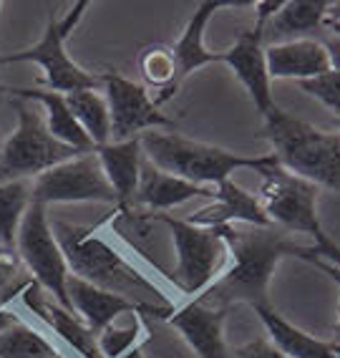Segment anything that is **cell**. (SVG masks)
Wrapping results in <instances>:
<instances>
[{"instance_id": "6da1fadb", "label": "cell", "mask_w": 340, "mask_h": 358, "mask_svg": "<svg viewBox=\"0 0 340 358\" xmlns=\"http://www.w3.org/2000/svg\"><path fill=\"white\" fill-rule=\"evenodd\" d=\"M227 245V268L202 295V301L230 310L235 303H247L252 308L269 306V280L275 275L277 262L283 257H297L315 265V248L295 243L290 232L280 227H250V224H225L217 227Z\"/></svg>"}, {"instance_id": "7a4b0ae2", "label": "cell", "mask_w": 340, "mask_h": 358, "mask_svg": "<svg viewBox=\"0 0 340 358\" xmlns=\"http://www.w3.org/2000/svg\"><path fill=\"white\" fill-rule=\"evenodd\" d=\"M51 230L64 250L71 275L114 293L124 301L134 303L142 315L169 318L174 313V303L161 293L154 280L134 268L124 255H119L114 245L96 235V227H78L64 220H51Z\"/></svg>"}, {"instance_id": "3957f363", "label": "cell", "mask_w": 340, "mask_h": 358, "mask_svg": "<svg viewBox=\"0 0 340 358\" xmlns=\"http://www.w3.org/2000/svg\"><path fill=\"white\" fill-rule=\"evenodd\" d=\"M263 119V136L285 172L340 192V134L323 131L280 106H272Z\"/></svg>"}, {"instance_id": "277c9868", "label": "cell", "mask_w": 340, "mask_h": 358, "mask_svg": "<svg viewBox=\"0 0 340 358\" xmlns=\"http://www.w3.org/2000/svg\"><path fill=\"white\" fill-rule=\"evenodd\" d=\"M139 139H142L144 159L149 164L199 187H217L237 169H255L257 174H263L265 169L277 164L272 154L244 157L205 141L186 139L177 131H147Z\"/></svg>"}, {"instance_id": "5b68a950", "label": "cell", "mask_w": 340, "mask_h": 358, "mask_svg": "<svg viewBox=\"0 0 340 358\" xmlns=\"http://www.w3.org/2000/svg\"><path fill=\"white\" fill-rule=\"evenodd\" d=\"M10 103L18 116V124H15L13 134L0 144V185L15 182V179L38 177L53 166L84 154L58 141L45 127L43 114L31 101L13 99Z\"/></svg>"}, {"instance_id": "8992f818", "label": "cell", "mask_w": 340, "mask_h": 358, "mask_svg": "<svg viewBox=\"0 0 340 358\" xmlns=\"http://www.w3.org/2000/svg\"><path fill=\"white\" fill-rule=\"evenodd\" d=\"M89 6H91L89 0H78L64 18L48 20V26H45L38 43H33L26 51L0 56V64H26V61L38 64L40 69H43L40 81L48 86V91H58V94H73V91H86V89H98V86H103L101 76L81 69V66L66 53V41H68V36L73 33V28L81 23V18H84V13L89 10Z\"/></svg>"}, {"instance_id": "52a82bcc", "label": "cell", "mask_w": 340, "mask_h": 358, "mask_svg": "<svg viewBox=\"0 0 340 358\" xmlns=\"http://www.w3.org/2000/svg\"><path fill=\"white\" fill-rule=\"evenodd\" d=\"M172 232V243L177 250V268L172 273L174 288L182 295H202L227 265V245L219 237L217 227H197L186 220L172 215H154Z\"/></svg>"}, {"instance_id": "ba28073f", "label": "cell", "mask_w": 340, "mask_h": 358, "mask_svg": "<svg viewBox=\"0 0 340 358\" xmlns=\"http://www.w3.org/2000/svg\"><path fill=\"white\" fill-rule=\"evenodd\" d=\"M15 252H18L23 268L31 273L33 280L38 282L58 306L71 310L68 293H66V282H68L71 270H68L64 250L51 230V217L45 212V205H40L36 199H31L26 215L20 220Z\"/></svg>"}, {"instance_id": "9c48e42d", "label": "cell", "mask_w": 340, "mask_h": 358, "mask_svg": "<svg viewBox=\"0 0 340 358\" xmlns=\"http://www.w3.org/2000/svg\"><path fill=\"white\" fill-rule=\"evenodd\" d=\"M257 199L267 220L280 230L313 235V240L323 232L320 217H318V187L285 172L280 164L263 172Z\"/></svg>"}, {"instance_id": "30bf717a", "label": "cell", "mask_w": 340, "mask_h": 358, "mask_svg": "<svg viewBox=\"0 0 340 358\" xmlns=\"http://www.w3.org/2000/svg\"><path fill=\"white\" fill-rule=\"evenodd\" d=\"M31 199L40 205H61V202H103L116 207V194L103 174L96 152H84L38 174L33 182Z\"/></svg>"}, {"instance_id": "8fae6325", "label": "cell", "mask_w": 340, "mask_h": 358, "mask_svg": "<svg viewBox=\"0 0 340 358\" xmlns=\"http://www.w3.org/2000/svg\"><path fill=\"white\" fill-rule=\"evenodd\" d=\"M103 81V99L109 106L111 119V139L114 141H128L147 131H159L169 129L172 131L177 124L154 103L149 96L147 86L121 76L119 71H106L101 73Z\"/></svg>"}, {"instance_id": "7c38bea8", "label": "cell", "mask_w": 340, "mask_h": 358, "mask_svg": "<svg viewBox=\"0 0 340 358\" xmlns=\"http://www.w3.org/2000/svg\"><path fill=\"white\" fill-rule=\"evenodd\" d=\"M227 308L194 298L182 308H174L169 315V326L177 328L186 345L197 358H230V348L225 341Z\"/></svg>"}, {"instance_id": "4fadbf2b", "label": "cell", "mask_w": 340, "mask_h": 358, "mask_svg": "<svg viewBox=\"0 0 340 358\" xmlns=\"http://www.w3.org/2000/svg\"><path fill=\"white\" fill-rule=\"evenodd\" d=\"M219 61L230 66L232 73L239 78L260 114H267L272 106H277L272 99V78H269L267 64H265L263 28L255 26L239 33L235 45H230L225 53H219Z\"/></svg>"}, {"instance_id": "5bb4252c", "label": "cell", "mask_w": 340, "mask_h": 358, "mask_svg": "<svg viewBox=\"0 0 340 358\" xmlns=\"http://www.w3.org/2000/svg\"><path fill=\"white\" fill-rule=\"evenodd\" d=\"M20 301L26 303L28 310L38 315L45 326L51 328L58 338L64 341L68 348H73L81 358H103L101 351H98L96 333L91 331L73 310H66L64 306H58L33 278L20 293Z\"/></svg>"}, {"instance_id": "9a60e30c", "label": "cell", "mask_w": 340, "mask_h": 358, "mask_svg": "<svg viewBox=\"0 0 340 358\" xmlns=\"http://www.w3.org/2000/svg\"><path fill=\"white\" fill-rule=\"evenodd\" d=\"M197 227H225V224H250V227H272L257 194H250L232 179L214 187L212 205L202 207L186 217Z\"/></svg>"}, {"instance_id": "2e32d148", "label": "cell", "mask_w": 340, "mask_h": 358, "mask_svg": "<svg viewBox=\"0 0 340 358\" xmlns=\"http://www.w3.org/2000/svg\"><path fill=\"white\" fill-rule=\"evenodd\" d=\"M265 64H267L269 78H293L297 83L333 71L325 45L315 38L265 45Z\"/></svg>"}, {"instance_id": "e0dca14e", "label": "cell", "mask_w": 340, "mask_h": 358, "mask_svg": "<svg viewBox=\"0 0 340 358\" xmlns=\"http://www.w3.org/2000/svg\"><path fill=\"white\" fill-rule=\"evenodd\" d=\"M214 187H199L186 182L182 177H174L156 169L144 159L142 177H139V189H136L134 207L149 212V215H161L169 207H177L182 202H189L194 197H212Z\"/></svg>"}, {"instance_id": "ac0fdd59", "label": "cell", "mask_w": 340, "mask_h": 358, "mask_svg": "<svg viewBox=\"0 0 340 358\" xmlns=\"http://www.w3.org/2000/svg\"><path fill=\"white\" fill-rule=\"evenodd\" d=\"M96 157L116 194V207H121V210L124 207H134L144 164L142 139L136 136V139L128 141H109V144L96 149Z\"/></svg>"}, {"instance_id": "d6986e66", "label": "cell", "mask_w": 340, "mask_h": 358, "mask_svg": "<svg viewBox=\"0 0 340 358\" xmlns=\"http://www.w3.org/2000/svg\"><path fill=\"white\" fill-rule=\"evenodd\" d=\"M225 6H230V3H219V0H205V3H199L194 15L189 18V23H186V28L182 31L179 41L172 45L174 71H177L174 83H177V89H179L182 81H184L189 73H194V71L202 69V66L217 64L219 61V53L207 51L205 31H207V23L212 20V15Z\"/></svg>"}, {"instance_id": "ffe728a7", "label": "cell", "mask_w": 340, "mask_h": 358, "mask_svg": "<svg viewBox=\"0 0 340 358\" xmlns=\"http://www.w3.org/2000/svg\"><path fill=\"white\" fill-rule=\"evenodd\" d=\"M66 293H68L71 310L84 320L96 336L106 326H111L119 315L139 313V308H136L134 303L124 301V298H119V295H114V293H106V290L96 288V285H91V282L81 280V278H76V275H68Z\"/></svg>"}, {"instance_id": "44dd1931", "label": "cell", "mask_w": 340, "mask_h": 358, "mask_svg": "<svg viewBox=\"0 0 340 358\" xmlns=\"http://www.w3.org/2000/svg\"><path fill=\"white\" fill-rule=\"evenodd\" d=\"M327 10H330L327 0H285L283 8L263 28L265 45L305 38L308 33H315L318 28H323Z\"/></svg>"}, {"instance_id": "7402d4cb", "label": "cell", "mask_w": 340, "mask_h": 358, "mask_svg": "<svg viewBox=\"0 0 340 358\" xmlns=\"http://www.w3.org/2000/svg\"><path fill=\"white\" fill-rule=\"evenodd\" d=\"M13 99H26V101H36L43 106V119L45 127L56 136L58 141H64L66 147H73L78 152H96L94 141L86 136V131L78 127V122L73 119L68 103H66V94L48 89H6Z\"/></svg>"}, {"instance_id": "603a6c76", "label": "cell", "mask_w": 340, "mask_h": 358, "mask_svg": "<svg viewBox=\"0 0 340 358\" xmlns=\"http://www.w3.org/2000/svg\"><path fill=\"white\" fill-rule=\"evenodd\" d=\"M255 313L263 320L265 331L269 336V343L275 345L277 351H283L288 358H338L333 353V345L327 341L315 338L308 331L293 326L272 306L255 308Z\"/></svg>"}, {"instance_id": "cb8c5ba5", "label": "cell", "mask_w": 340, "mask_h": 358, "mask_svg": "<svg viewBox=\"0 0 340 358\" xmlns=\"http://www.w3.org/2000/svg\"><path fill=\"white\" fill-rule=\"evenodd\" d=\"M66 103H68V109H71L78 127L84 129L86 136L94 141V147L98 149L103 144H109L111 119L103 94H98L96 89L73 91V94H66Z\"/></svg>"}, {"instance_id": "d4e9b609", "label": "cell", "mask_w": 340, "mask_h": 358, "mask_svg": "<svg viewBox=\"0 0 340 358\" xmlns=\"http://www.w3.org/2000/svg\"><path fill=\"white\" fill-rule=\"evenodd\" d=\"M139 71H142L147 89L159 91V96L154 99L156 106L167 103L177 94V83H174L177 71H174L172 48H167V45H149V48H144L142 56H139Z\"/></svg>"}, {"instance_id": "484cf974", "label": "cell", "mask_w": 340, "mask_h": 358, "mask_svg": "<svg viewBox=\"0 0 340 358\" xmlns=\"http://www.w3.org/2000/svg\"><path fill=\"white\" fill-rule=\"evenodd\" d=\"M31 189L33 185L28 179L0 185V245L6 248H15L20 220L31 205Z\"/></svg>"}, {"instance_id": "4316f807", "label": "cell", "mask_w": 340, "mask_h": 358, "mask_svg": "<svg viewBox=\"0 0 340 358\" xmlns=\"http://www.w3.org/2000/svg\"><path fill=\"white\" fill-rule=\"evenodd\" d=\"M58 351L48 338L26 323H13L0 331V358H53Z\"/></svg>"}, {"instance_id": "83f0119b", "label": "cell", "mask_w": 340, "mask_h": 358, "mask_svg": "<svg viewBox=\"0 0 340 358\" xmlns=\"http://www.w3.org/2000/svg\"><path fill=\"white\" fill-rule=\"evenodd\" d=\"M149 331L144 328L142 323V313L136 315L128 326H106L101 333H98V351H101L103 358H121L126 356L131 348H136V345H144V341H147Z\"/></svg>"}, {"instance_id": "f1b7e54d", "label": "cell", "mask_w": 340, "mask_h": 358, "mask_svg": "<svg viewBox=\"0 0 340 358\" xmlns=\"http://www.w3.org/2000/svg\"><path fill=\"white\" fill-rule=\"evenodd\" d=\"M308 96L318 99L320 103H325L327 109H333L335 114H340V71H327L323 76L310 78V81L297 83Z\"/></svg>"}, {"instance_id": "f546056e", "label": "cell", "mask_w": 340, "mask_h": 358, "mask_svg": "<svg viewBox=\"0 0 340 358\" xmlns=\"http://www.w3.org/2000/svg\"><path fill=\"white\" fill-rule=\"evenodd\" d=\"M20 270H23V262H20L15 248L0 245V293L28 280V278H20Z\"/></svg>"}, {"instance_id": "4dcf8cb0", "label": "cell", "mask_w": 340, "mask_h": 358, "mask_svg": "<svg viewBox=\"0 0 340 358\" xmlns=\"http://www.w3.org/2000/svg\"><path fill=\"white\" fill-rule=\"evenodd\" d=\"M315 252H318V257L320 260H325V262H330L333 268H338L340 270V245L335 243L333 237L327 235L325 230L320 232V235L315 237Z\"/></svg>"}, {"instance_id": "1f68e13d", "label": "cell", "mask_w": 340, "mask_h": 358, "mask_svg": "<svg viewBox=\"0 0 340 358\" xmlns=\"http://www.w3.org/2000/svg\"><path fill=\"white\" fill-rule=\"evenodd\" d=\"M237 358H288V356H285L283 351H277L267 338H260V341L247 343L244 348H239Z\"/></svg>"}, {"instance_id": "d6a6232c", "label": "cell", "mask_w": 340, "mask_h": 358, "mask_svg": "<svg viewBox=\"0 0 340 358\" xmlns=\"http://www.w3.org/2000/svg\"><path fill=\"white\" fill-rule=\"evenodd\" d=\"M285 0H260V3H255V13H257V23L255 26L265 28L267 26V20L272 18V15L283 8Z\"/></svg>"}, {"instance_id": "836d02e7", "label": "cell", "mask_w": 340, "mask_h": 358, "mask_svg": "<svg viewBox=\"0 0 340 358\" xmlns=\"http://www.w3.org/2000/svg\"><path fill=\"white\" fill-rule=\"evenodd\" d=\"M315 268H320L323 273H327V275L333 278L335 282H338V290H340V270L338 268H333L330 262H325V260H315ZM333 343H340V306H338V323H335V328H333Z\"/></svg>"}, {"instance_id": "e575fe53", "label": "cell", "mask_w": 340, "mask_h": 358, "mask_svg": "<svg viewBox=\"0 0 340 358\" xmlns=\"http://www.w3.org/2000/svg\"><path fill=\"white\" fill-rule=\"evenodd\" d=\"M323 45H325L327 56H330V69H333V71H340V38L330 36V38L323 41Z\"/></svg>"}, {"instance_id": "d590c367", "label": "cell", "mask_w": 340, "mask_h": 358, "mask_svg": "<svg viewBox=\"0 0 340 358\" xmlns=\"http://www.w3.org/2000/svg\"><path fill=\"white\" fill-rule=\"evenodd\" d=\"M327 20H335V23H340V3H330V10H327Z\"/></svg>"}, {"instance_id": "8d00e7d4", "label": "cell", "mask_w": 340, "mask_h": 358, "mask_svg": "<svg viewBox=\"0 0 340 358\" xmlns=\"http://www.w3.org/2000/svg\"><path fill=\"white\" fill-rule=\"evenodd\" d=\"M323 28H327V31L333 33L335 38H340V23H335V20H327V18H325V23H323Z\"/></svg>"}, {"instance_id": "74e56055", "label": "cell", "mask_w": 340, "mask_h": 358, "mask_svg": "<svg viewBox=\"0 0 340 358\" xmlns=\"http://www.w3.org/2000/svg\"><path fill=\"white\" fill-rule=\"evenodd\" d=\"M121 358H144V353H142V345H136V348H131V351H128L126 356H121Z\"/></svg>"}, {"instance_id": "f35d334b", "label": "cell", "mask_w": 340, "mask_h": 358, "mask_svg": "<svg viewBox=\"0 0 340 358\" xmlns=\"http://www.w3.org/2000/svg\"><path fill=\"white\" fill-rule=\"evenodd\" d=\"M330 345H333V353H335V356L340 358V343H333V341H330Z\"/></svg>"}, {"instance_id": "ab89813d", "label": "cell", "mask_w": 340, "mask_h": 358, "mask_svg": "<svg viewBox=\"0 0 340 358\" xmlns=\"http://www.w3.org/2000/svg\"><path fill=\"white\" fill-rule=\"evenodd\" d=\"M53 358H66V356H61V353H58V356H53Z\"/></svg>"}, {"instance_id": "60d3db41", "label": "cell", "mask_w": 340, "mask_h": 358, "mask_svg": "<svg viewBox=\"0 0 340 358\" xmlns=\"http://www.w3.org/2000/svg\"><path fill=\"white\" fill-rule=\"evenodd\" d=\"M338 129H340V116H338Z\"/></svg>"}, {"instance_id": "b9f144b4", "label": "cell", "mask_w": 340, "mask_h": 358, "mask_svg": "<svg viewBox=\"0 0 340 358\" xmlns=\"http://www.w3.org/2000/svg\"><path fill=\"white\" fill-rule=\"evenodd\" d=\"M0 8H3V3H0Z\"/></svg>"}, {"instance_id": "7bdbcfd3", "label": "cell", "mask_w": 340, "mask_h": 358, "mask_svg": "<svg viewBox=\"0 0 340 358\" xmlns=\"http://www.w3.org/2000/svg\"><path fill=\"white\" fill-rule=\"evenodd\" d=\"M0 91H3V89H0Z\"/></svg>"}]
</instances>
